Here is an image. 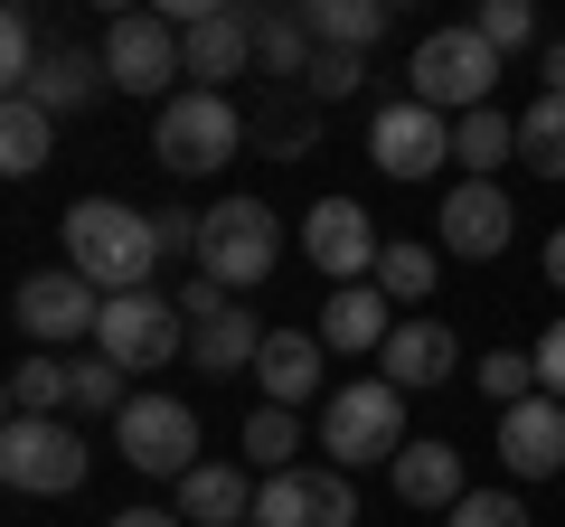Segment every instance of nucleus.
Here are the masks:
<instances>
[{
  "instance_id": "1",
  "label": "nucleus",
  "mask_w": 565,
  "mask_h": 527,
  "mask_svg": "<svg viewBox=\"0 0 565 527\" xmlns=\"http://www.w3.org/2000/svg\"><path fill=\"white\" fill-rule=\"evenodd\" d=\"M57 226H66V273H85L104 302H114V292H151L161 236H151L141 207H122V198H76Z\"/></svg>"
},
{
  "instance_id": "2",
  "label": "nucleus",
  "mask_w": 565,
  "mask_h": 527,
  "mask_svg": "<svg viewBox=\"0 0 565 527\" xmlns=\"http://www.w3.org/2000/svg\"><path fill=\"white\" fill-rule=\"evenodd\" d=\"M405 85H415V104H434L444 122L481 114L490 85H500V47L481 39V29H434V39L415 47V66H405Z\"/></svg>"
},
{
  "instance_id": "3",
  "label": "nucleus",
  "mask_w": 565,
  "mask_h": 527,
  "mask_svg": "<svg viewBox=\"0 0 565 527\" xmlns=\"http://www.w3.org/2000/svg\"><path fill=\"white\" fill-rule=\"evenodd\" d=\"M274 255H282V217L264 198H217L207 207V226H199V273L217 292H255L264 273H274Z\"/></svg>"
},
{
  "instance_id": "4",
  "label": "nucleus",
  "mask_w": 565,
  "mask_h": 527,
  "mask_svg": "<svg viewBox=\"0 0 565 527\" xmlns=\"http://www.w3.org/2000/svg\"><path fill=\"white\" fill-rule=\"evenodd\" d=\"M321 452H330V471L396 462V452H405V396L386 377H349L340 396L321 406Z\"/></svg>"
},
{
  "instance_id": "5",
  "label": "nucleus",
  "mask_w": 565,
  "mask_h": 527,
  "mask_svg": "<svg viewBox=\"0 0 565 527\" xmlns=\"http://www.w3.org/2000/svg\"><path fill=\"white\" fill-rule=\"evenodd\" d=\"M151 151H161V170H180V180H199V170H226L245 151V114L226 95H170L161 122H151Z\"/></svg>"
},
{
  "instance_id": "6",
  "label": "nucleus",
  "mask_w": 565,
  "mask_h": 527,
  "mask_svg": "<svg viewBox=\"0 0 565 527\" xmlns=\"http://www.w3.org/2000/svg\"><path fill=\"white\" fill-rule=\"evenodd\" d=\"M85 433L57 424V415H10V433H0V481L20 490V499H66V490L85 481Z\"/></svg>"
},
{
  "instance_id": "7",
  "label": "nucleus",
  "mask_w": 565,
  "mask_h": 527,
  "mask_svg": "<svg viewBox=\"0 0 565 527\" xmlns=\"http://www.w3.org/2000/svg\"><path fill=\"white\" fill-rule=\"evenodd\" d=\"M95 348L122 367V377H141V367H170V358L189 348V311L170 302V292H114V302H104Z\"/></svg>"
},
{
  "instance_id": "8",
  "label": "nucleus",
  "mask_w": 565,
  "mask_h": 527,
  "mask_svg": "<svg viewBox=\"0 0 565 527\" xmlns=\"http://www.w3.org/2000/svg\"><path fill=\"white\" fill-rule=\"evenodd\" d=\"M114 443L132 471H151V481H189L199 471V415L180 406V396H132V406L114 415Z\"/></svg>"
},
{
  "instance_id": "9",
  "label": "nucleus",
  "mask_w": 565,
  "mask_h": 527,
  "mask_svg": "<svg viewBox=\"0 0 565 527\" xmlns=\"http://www.w3.org/2000/svg\"><path fill=\"white\" fill-rule=\"evenodd\" d=\"M104 76H114L122 95H161V104H170V85L189 76L180 29H170L161 10H122V20L104 29Z\"/></svg>"
},
{
  "instance_id": "10",
  "label": "nucleus",
  "mask_w": 565,
  "mask_h": 527,
  "mask_svg": "<svg viewBox=\"0 0 565 527\" xmlns=\"http://www.w3.org/2000/svg\"><path fill=\"white\" fill-rule=\"evenodd\" d=\"M367 161L386 170V180H434V170L452 161V122L434 114V104H377L367 114Z\"/></svg>"
},
{
  "instance_id": "11",
  "label": "nucleus",
  "mask_w": 565,
  "mask_h": 527,
  "mask_svg": "<svg viewBox=\"0 0 565 527\" xmlns=\"http://www.w3.org/2000/svg\"><path fill=\"white\" fill-rule=\"evenodd\" d=\"M255 527H359V499H349V471L330 462H292L255 490Z\"/></svg>"
},
{
  "instance_id": "12",
  "label": "nucleus",
  "mask_w": 565,
  "mask_h": 527,
  "mask_svg": "<svg viewBox=\"0 0 565 527\" xmlns=\"http://www.w3.org/2000/svg\"><path fill=\"white\" fill-rule=\"evenodd\" d=\"M302 255L321 264V273H330L340 292H349V283H377L386 236H377V217H367L359 198H321V207L302 217Z\"/></svg>"
},
{
  "instance_id": "13",
  "label": "nucleus",
  "mask_w": 565,
  "mask_h": 527,
  "mask_svg": "<svg viewBox=\"0 0 565 527\" xmlns=\"http://www.w3.org/2000/svg\"><path fill=\"white\" fill-rule=\"evenodd\" d=\"M10 311H20V330L39 348H66V340H85V330H104V292L85 283V273H29Z\"/></svg>"
},
{
  "instance_id": "14",
  "label": "nucleus",
  "mask_w": 565,
  "mask_h": 527,
  "mask_svg": "<svg viewBox=\"0 0 565 527\" xmlns=\"http://www.w3.org/2000/svg\"><path fill=\"white\" fill-rule=\"evenodd\" d=\"M434 226H444V255L490 264V255L509 245V226H519V207H509V189H500V180H462V189L444 198V217H434Z\"/></svg>"
},
{
  "instance_id": "15",
  "label": "nucleus",
  "mask_w": 565,
  "mask_h": 527,
  "mask_svg": "<svg viewBox=\"0 0 565 527\" xmlns=\"http://www.w3.org/2000/svg\"><path fill=\"white\" fill-rule=\"evenodd\" d=\"M180 57H189V85L199 95H226V85L255 66V29H245V10H207V20L180 29Z\"/></svg>"
},
{
  "instance_id": "16",
  "label": "nucleus",
  "mask_w": 565,
  "mask_h": 527,
  "mask_svg": "<svg viewBox=\"0 0 565 527\" xmlns=\"http://www.w3.org/2000/svg\"><path fill=\"white\" fill-rule=\"evenodd\" d=\"M500 462L519 471V481H556L565 471V406L556 396H527V406L500 415Z\"/></svg>"
},
{
  "instance_id": "17",
  "label": "nucleus",
  "mask_w": 565,
  "mask_h": 527,
  "mask_svg": "<svg viewBox=\"0 0 565 527\" xmlns=\"http://www.w3.org/2000/svg\"><path fill=\"white\" fill-rule=\"evenodd\" d=\"M452 367H462V340H452L444 321H396V340L377 348V377L396 386V396H415V386H444Z\"/></svg>"
},
{
  "instance_id": "18",
  "label": "nucleus",
  "mask_w": 565,
  "mask_h": 527,
  "mask_svg": "<svg viewBox=\"0 0 565 527\" xmlns=\"http://www.w3.org/2000/svg\"><path fill=\"white\" fill-rule=\"evenodd\" d=\"M386 471H396V499H405V508H444V518H452V508L471 499V481H462V452H452L444 433H424V443H405V452H396Z\"/></svg>"
},
{
  "instance_id": "19",
  "label": "nucleus",
  "mask_w": 565,
  "mask_h": 527,
  "mask_svg": "<svg viewBox=\"0 0 565 527\" xmlns=\"http://www.w3.org/2000/svg\"><path fill=\"white\" fill-rule=\"evenodd\" d=\"M264 340H274V330H255V311H245V302H217V311L189 321V358H199L207 377H245V367L264 358Z\"/></svg>"
},
{
  "instance_id": "20",
  "label": "nucleus",
  "mask_w": 565,
  "mask_h": 527,
  "mask_svg": "<svg viewBox=\"0 0 565 527\" xmlns=\"http://www.w3.org/2000/svg\"><path fill=\"white\" fill-rule=\"evenodd\" d=\"M396 340V302H386L377 283H349V292H330L321 302V348H349V358H377V348Z\"/></svg>"
},
{
  "instance_id": "21",
  "label": "nucleus",
  "mask_w": 565,
  "mask_h": 527,
  "mask_svg": "<svg viewBox=\"0 0 565 527\" xmlns=\"http://www.w3.org/2000/svg\"><path fill=\"white\" fill-rule=\"evenodd\" d=\"M255 386H264V406H292L302 415V396L321 386V330H274L255 358Z\"/></svg>"
},
{
  "instance_id": "22",
  "label": "nucleus",
  "mask_w": 565,
  "mask_h": 527,
  "mask_svg": "<svg viewBox=\"0 0 565 527\" xmlns=\"http://www.w3.org/2000/svg\"><path fill=\"white\" fill-rule=\"evenodd\" d=\"M180 518L189 527H245V518H255V481L226 471V462H199L180 481Z\"/></svg>"
},
{
  "instance_id": "23",
  "label": "nucleus",
  "mask_w": 565,
  "mask_h": 527,
  "mask_svg": "<svg viewBox=\"0 0 565 527\" xmlns=\"http://www.w3.org/2000/svg\"><path fill=\"white\" fill-rule=\"evenodd\" d=\"M245 29H255V66L264 76H311V57H321V39H311L302 10H245Z\"/></svg>"
},
{
  "instance_id": "24",
  "label": "nucleus",
  "mask_w": 565,
  "mask_h": 527,
  "mask_svg": "<svg viewBox=\"0 0 565 527\" xmlns=\"http://www.w3.org/2000/svg\"><path fill=\"white\" fill-rule=\"evenodd\" d=\"M104 47H47V66H39V85H29V104H47V114H76V104H95L104 95Z\"/></svg>"
},
{
  "instance_id": "25",
  "label": "nucleus",
  "mask_w": 565,
  "mask_h": 527,
  "mask_svg": "<svg viewBox=\"0 0 565 527\" xmlns=\"http://www.w3.org/2000/svg\"><path fill=\"white\" fill-rule=\"evenodd\" d=\"M47 142H57V114H47V104H29V95L0 104V170H10V180L47 170Z\"/></svg>"
},
{
  "instance_id": "26",
  "label": "nucleus",
  "mask_w": 565,
  "mask_h": 527,
  "mask_svg": "<svg viewBox=\"0 0 565 527\" xmlns=\"http://www.w3.org/2000/svg\"><path fill=\"white\" fill-rule=\"evenodd\" d=\"M302 20H311V39H321V47H349V57H367V47L386 39V20H396V10H386V0H311Z\"/></svg>"
},
{
  "instance_id": "27",
  "label": "nucleus",
  "mask_w": 565,
  "mask_h": 527,
  "mask_svg": "<svg viewBox=\"0 0 565 527\" xmlns=\"http://www.w3.org/2000/svg\"><path fill=\"white\" fill-rule=\"evenodd\" d=\"M57 406H76V358L39 348V358L10 367V415H57Z\"/></svg>"
},
{
  "instance_id": "28",
  "label": "nucleus",
  "mask_w": 565,
  "mask_h": 527,
  "mask_svg": "<svg viewBox=\"0 0 565 527\" xmlns=\"http://www.w3.org/2000/svg\"><path fill=\"white\" fill-rule=\"evenodd\" d=\"M509 151H519V122H509L500 104H481V114H462V122H452V161H462L471 180H490V170H500Z\"/></svg>"
},
{
  "instance_id": "29",
  "label": "nucleus",
  "mask_w": 565,
  "mask_h": 527,
  "mask_svg": "<svg viewBox=\"0 0 565 527\" xmlns=\"http://www.w3.org/2000/svg\"><path fill=\"white\" fill-rule=\"evenodd\" d=\"M519 161L537 170V180H565V95H537L519 114Z\"/></svg>"
},
{
  "instance_id": "30",
  "label": "nucleus",
  "mask_w": 565,
  "mask_h": 527,
  "mask_svg": "<svg viewBox=\"0 0 565 527\" xmlns=\"http://www.w3.org/2000/svg\"><path fill=\"white\" fill-rule=\"evenodd\" d=\"M292 452H302V415H292V406H255V415H245V462L292 471Z\"/></svg>"
},
{
  "instance_id": "31",
  "label": "nucleus",
  "mask_w": 565,
  "mask_h": 527,
  "mask_svg": "<svg viewBox=\"0 0 565 527\" xmlns=\"http://www.w3.org/2000/svg\"><path fill=\"white\" fill-rule=\"evenodd\" d=\"M39 66H47L39 20H29V10H10V20H0V85H10V95H29V85H39Z\"/></svg>"
},
{
  "instance_id": "32",
  "label": "nucleus",
  "mask_w": 565,
  "mask_h": 527,
  "mask_svg": "<svg viewBox=\"0 0 565 527\" xmlns=\"http://www.w3.org/2000/svg\"><path fill=\"white\" fill-rule=\"evenodd\" d=\"M471 377H481V396H490V406H500V415L537 396V358H527V348H490V358L471 367Z\"/></svg>"
},
{
  "instance_id": "33",
  "label": "nucleus",
  "mask_w": 565,
  "mask_h": 527,
  "mask_svg": "<svg viewBox=\"0 0 565 527\" xmlns=\"http://www.w3.org/2000/svg\"><path fill=\"white\" fill-rule=\"evenodd\" d=\"M377 292L386 302H424V292H434V245H386L377 255Z\"/></svg>"
},
{
  "instance_id": "34",
  "label": "nucleus",
  "mask_w": 565,
  "mask_h": 527,
  "mask_svg": "<svg viewBox=\"0 0 565 527\" xmlns=\"http://www.w3.org/2000/svg\"><path fill=\"white\" fill-rule=\"evenodd\" d=\"M481 29L490 47H500V57H519V47H537V10H527V0H481Z\"/></svg>"
},
{
  "instance_id": "35",
  "label": "nucleus",
  "mask_w": 565,
  "mask_h": 527,
  "mask_svg": "<svg viewBox=\"0 0 565 527\" xmlns=\"http://www.w3.org/2000/svg\"><path fill=\"white\" fill-rule=\"evenodd\" d=\"M122 406H132V396H122V367L104 358V348L76 358V415H122Z\"/></svg>"
},
{
  "instance_id": "36",
  "label": "nucleus",
  "mask_w": 565,
  "mask_h": 527,
  "mask_svg": "<svg viewBox=\"0 0 565 527\" xmlns=\"http://www.w3.org/2000/svg\"><path fill=\"white\" fill-rule=\"evenodd\" d=\"M302 85H311V95H321V104H349V95H359V85H367V57H349V47H321Z\"/></svg>"
},
{
  "instance_id": "37",
  "label": "nucleus",
  "mask_w": 565,
  "mask_h": 527,
  "mask_svg": "<svg viewBox=\"0 0 565 527\" xmlns=\"http://www.w3.org/2000/svg\"><path fill=\"white\" fill-rule=\"evenodd\" d=\"M444 527H537V518H527V508L519 499H509V490H471V499L462 508H452V518Z\"/></svg>"
},
{
  "instance_id": "38",
  "label": "nucleus",
  "mask_w": 565,
  "mask_h": 527,
  "mask_svg": "<svg viewBox=\"0 0 565 527\" xmlns=\"http://www.w3.org/2000/svg\"><path fill=\"white\" fill-rule=\"evenodd\" d=\"M199 226H207V217H189V207H151V236H161V255H199Z\"/></svg>"
},
{
  "instance_id": "39",
  "label": "nucleus",
  "mask_w": 565,
  "mask_h": 527,
  "mask_svg": "<svg viewBox=\"0 0 565 527\" xmlns=\"http://www.w3.org/2000/svg\"><path fill=\"white\" fill-rule=\"evenodd\" d=\"M527 358H537V396H556V406H565V321L546 330V340L527 348Z\"/></svg>"
},
{
  "instance_id": "40",
  "label": "nucleus",
  "mask_w": 565,
  "mask_h": 527,
  "mask_svg": "<svg viewBox=\"0 0 565 527\" xmlns=\"http://www.w3.org/2000/svg\"><path fill=\"white\" fill-rule=\"evenodd\" d=\"M264 142H274V161H302V151H311V122L302 114H292V122L274 114V122H264Z\"/></svg>"
},
{
  "instance_id": "41",
  "label": "nucleus",
  "mask_w": 565,
  "mask_h": 527,
  "mask_svg": "<svg viewBox=\"0 0 565 527\" xmlns=\"http://www.w3.org/2000/svg\"><path fill=\"white\" fill-rule=\"evenodd\" d=\"M104 527H189L180 508H122V518H104Z\"/></svg>"
},
{
  "instance_id": "42",
  "label": "nucleus",
  "mask_w": 565,
  "mask_h": 527,
  "mask_svg": "<svg viewBox=\"0 0 565 527\" xmlns=\"http://www.w3.org/2000/svg\"><path fill=\"white\" fill-rule=\"evenodd\" d=\"M537 76H546V95H565V39H546V57H537Z\"/></svg>"
},
{
  "instance_id": "43",
  "label": "nucleus",
  "mask_w": 565,
  "mask_h": 527,
  "mask_svg": "<svg viewBox=\"0 0 565 527\" xmlns=\"http://www.w3.org/2000/svg\"><path fill=\"white\" fill-rule=\"evenodd\" d=\"M546 283L565 292V226H556V236H546Z\"/></svg>"
}]
</instances>
